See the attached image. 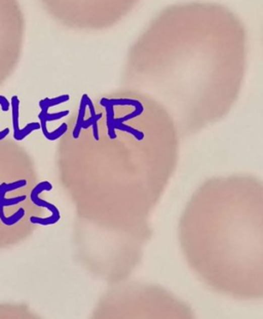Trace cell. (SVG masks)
<instances>
[{"instance_id":"obj_4","label":"cell","mask_w":263,"mask_h":319,"mask_svg":"<svg viewBox=\"0 0 263 319\" xmlns=\"http://www.w3.org/2000/svg\"><path fill=\"white\" fill-rule=\"evenodd\" d=\"M52 189V185L49 182H41L38 185H36L34 187V189L31 191L30 194V198L31 201L36 207L39 208H45L46 210H48L49 212H51V216L48 218H37V217H31L30 218V222L32 224H37V225H41V226H50L54 225L56 223H58L60 221L61 217H60V213L58 211V209L49 204V202H46L43 199L39 198V194L43 191H50Z\"/></svg>"},{"instance_id":"obj_5","label":"cell","mask_w":263,"mask_h":319,"mask_svg":"<svg viewBox=\"0 0 263 319\" xmlns=\"http://www.w3.org/2000/svg\"><path fill=\"white\" fill-rule=\"evenodd\" d=\"M0 105L3 106V110H4V111H8V110H9V103H8L7 99H5V98H3V97H0ZM9 134H10V130H9V129H6L5 131L0 132V141L6 139Z\"/></svg>"},{"instance_id":"obj_2","label":"cell","mask_w":263,"mask_h":319,"mask_svg":"<svg viewBox=\"0 0 263 319\" xmlns=\"http://www.w3.org/2000/svg\"><path fill=\"white\" fill-rule=\"evenodd\" d=\"M50 14L70 29L100 31L125 19L141 0H44Z\"/></svg>"},{"instance_id":"obj_3","label":"cell","mask_w":263,"mask_h":319,"mask_svg":"<svg viewBox=\"0 0 263 319\" xmlns=\"http://www.w3.org/2000/svg\"><path fill=\"white\" fill-rule=\"evenodd\" d=\"M26 185H27L26 180H20V181L10 183V184H6V183L0 184V220H2V222L6 226H14L18 222H20L25 216V210L19 209L12 217L8 218L5 215V208L19 205V204H21V202L25 201L27 198L26 195L14 197V198H6V194L8 192L23 188Z\"/></svg>"},{"instance_id":"obj_1","label":"cell","mask_w":263,"mask_h":319,"mask_svg":"<svg viewBox=\"0 0 263 319\" xmlns=\"http://www.w3.org/2000/svg\"><path fill=\"white\" fill-rule=\"evenodd\" d=\"M247 67V33L240 18L214 3L163 10L130 47V79L240 81Z\"/></svg>"}]
</instances>
